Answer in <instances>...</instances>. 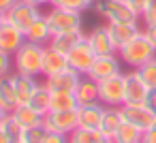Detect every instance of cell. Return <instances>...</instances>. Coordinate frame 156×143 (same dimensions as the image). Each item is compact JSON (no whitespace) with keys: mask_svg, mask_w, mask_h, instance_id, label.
<instances>
[{"mask_svg":"<svg viewBox=\"0 0 156 143\" xmlns=\"http://www.w3.org/2000/svg\"><path fill=\"white\" fill-rule=\"evenodd\" d=\"M43 51H45V45L26 41L13 54V71L20 75L43 77Z\"/></svg>","mask_w":156,"mask_h":143,"instance_id":"6da1fadb","label":"cell"},{"mask_svg":"<svg viewBox=\"0 0 156 143\" xmlns=\"http://www.w3.org/2000/svg\"><path fill=\"white\" fill-rule=\"evenodd\" d=\"M118 56H120V60H122L126 66L139 68V66H143L145 62H150V60L156 58V47L152 45V41H150V39L145 37V32L141 30L130 43H126V45L118 51Z\"/></svg>","mask_w":156,"mask_h":143,"instance_id":"7a4b0ae2","label":"cell"},{"mask_svg":"<svg viewBox=\"0 0 156 143\" xmlns=\"http://www.w3.org/2000/svg\"><path fill=\"white\" fill-rule=\"evenodd\" d=\"M41 15H43L41 7L30 5V2H24V0H17V2L5 13V22L13 24L15 28H20V30L26 34V30H28V28L41 17Z\"/></svg>","mask_w":156,"mask_h":143,"instance_id":"3957f363","label":"cell"},{"mask_svg":"<svg viewBox=\"0 0 156 143\" xmlns=\"http://www.w3.org/2000/svg\"><path fill=\"white\" fill-rule=\"evenodd\" d=\"M51 32H69V30H81V13L79 11H71V9H58V7H49V11L45 13Z\"/></svg>","mask_w":156,"mask_h":143,"instance_id":"277c9868","label":"cell"},{"mask_svg":"<svg viewBox=\"0 0 156 143\" xmlns=\"http://www.w3.org/2000/svg\"><path fill=\"white\" fill-rule=\"evenodd\" d=\"M98 100L105 107H122L124 105V73L98 81Z\"/></svg>","mask_w":156,"mask_h":143,"instance_id":"5b68a950","label":"cell"},{"mask_svg":"<svg viewBox=\"0 0 156 143\" xmlns=\"http://www.w3.org/2000/svg\"><path fill=\"white\" fill-rule=\"evenodd\" d=\"M43 124L47 130L51 132H60V134H71L77 126H79V117H77V109L73 111H49L43 117Z\"/></svg>","mask_w":156,"mask_h":143,"instance_id":"8992f818","label":"cell"},{"mask_svg":"<svg viewBox=\"0 0 156 143\" xmlns=\"http://www.w3.org/2000/svg\"><path fill=\"white\" fill-rule=\"evenodd\" d=\"M120 111H122V117H124V122H128V124H133V126H137L139 130H147V128H152L154 124H156V113L143 103V105H122L120 107Z\"/></svg>","mask_w":156,"mask_h":143,"instance_id":"52a82bcc","label":"cell"},{"mask_svg":"<svg viewBox=\"0 0 156 143\" xmlns=\"http://www.w3.org/2000/svg\"><path fill=\"white\" fill-rule=\"evenodd\" d=\"M150 88L143 83V79L139 77L137 68H133L130 73H124V105H143L147 98Z\"/></svg>","mask_w":156,"mask_h":143,"instance_id":"ba28073f","label":"cell"},{"mask_svg":"<svg viewBox=\"0 0 156 143\" xmlns=\"http://www.w3.org/2000/svg\"><path fill=\"white\" fill-rule=\"evenodd\" d=\"M66 58H69V66L73 71H77L79 75H88L90 68H92V64H94V60H96V54L92 51L88 39H83Z\"/></svg>","mask_w":156,"mask_h":143,"instance_id":"9c48e42d","label":"cell"},{"mask_svg":"<svg viewBox=\"0 0 156 143\" xmlns=\"http://www.w3.org/2000/svg\"><path fill=\"white\" fill-rule=\"evenodd\" d=\"M105 22H115V24H139L141 15L126 2V0H109Z\"/></svg>","mask_w":156,"mask_h":143,"instance_id":"30bf717a","label":"cell"},{"mask_svg":"<svg viewBox=\"0 0 156 143\" xmlns=\"http://www.w3.org/2000/svg\"><path fill=\"white\" fill-rule=\"evenodd\" d=\"M122 73V60L118 54L113 56H101L94 60L88 77H92L94 81H103V79H109V77H115Z\"/></svg>","mask_w":156,"mask_h":143,"instance_id":"8fae6325","label":"cell"},{"mask_svg":"<svg viewBox=\"0 0 156 143\" xmlns=\"http://www.w3.org/2000/svg\"><path fill=\"white\" fill-rule=\"evenodd\" d=\"M86 39H88V43H90L92 51L96 54V58L118 54V49H115V45H113V41H111V37H109V32H107V26H105V24L94 26V28L90 30V34H86Z\"/></svg>","mask_w":156,"mask_h":143,"instance_id":"7c38bea8","label":"cell"},{"mask_svg":"<svg viewBox=\"0 0 156 143\" xmlns=\"http://www.w3.org/2000/svg\"><path fill=\"white\" fill-rule=\"evenodd\" d=\"M83 75H79L77 71H73L71 66L62 73H56V75H49L45 77V85L51 90V92H75L79 81H81Z\"/></svg>","mask_w":156,"mask_h":143,"instance_id":"4fadbf2b","label":"cell"},{"mask_svg":"<svg viewBox=\"0 0 156 143\" xmlns=\"http://www.w3.org/2000/svg\"><path fill=\"white\" fill-rule=\"evenodd\" d=\"M105 26H107V32H109V37H111V41H113V45H115L118 51H120L126 43H130V41L141 32L139 24H115V22H105Z\"/></svg>","mask_w":156,"mask_h":143,"instance_id":"5bb4252c","label":"cell"},{"mask_svg":"<svg viewBox=\"0 0 156 143\" xmlns=\"http://www.w3.org/2000/svg\"><path fill=\"white\" fill-rule=\"evenodd\" d=\"M24 43H26V34L20 28H15L9 22L0 24V49H2V51H7V54L13 56Z\"/></svg>","mask_w":156,"mask_h":143,"instance_id":"9a60e30c","label":"cell"},{"mask_svg":"<svg viewBox=\"0 0 156 143\" xmlns=\"http://www.w3.org/2000/svg\"><path fill=\"white\" fill-rule=\"evenodd\" d=\"M103 113H105V105L103 103H92V105L77 107L79 126L81 128H90V130H98L101 122H103Z\"/></svg>","mask_w":156,"mask_h":143,"instance_id":"2e32d148","label":"cell"},{"mask_svg":"<svg viewBox=\"0 0 156 143\" xmlns=\"http://www.w3.org/2000/svg\"><path fill=\"white\" fill-rule=\"evenodd\" d=\"M86 39V34H83V30H69V32H56L54 37H51V41H49V47H54L56 51H60V54H64V56H69L81 41Z\"/></svg>","mask_w":156,"mask_h":143,"instance_id":"e0dca14e","label":"cell"},{"mask_svg":"<svg viewBox=\"0 0 156 143\" xmlns=\"http://www.w3.org/2000/svg\"><path fill=\"white\" fill-rule=\"evenodd\" d=\"M69 68V58L60 51H56L54 47L45 45V51H43V77H49V75H56V73H62Z\"/></svg>","mask_w":156,"mask_h":143,"instance_id":"ac0fdd59","label":"cell"},{"mask_svg":"<svg viewBox=\"0 0 156 143\" xmlns=\"http://www.w3.org/2000/svg\"><path fill=\"white\" fill-rule=\"evenodd\" d=\"M17 94H15V71L0 77V107H5L9 113L17 107Z\"/></svg>","mask_w":156,"mask_h":143,"instance_id":"d6986e66","label":"cell"},{"mask_svg":"<svg viewBox=\"0 0 156 143\" xmlns=\"http://www.w3.org/2000/svg\"><path fill=\"white\" fill-rule=\"evenodd\" d=\"M51 37H54V32H51V28H49V22H47V17H45V13L26 30V41H30V43H39V45H49V41H51Z\"/></svg>","mask_w":156,"mask_h":143,"instance_id":"ffe728a7","label":"cell"},{"mask_svg":"<svg viewBox=\"0 0 156 143\" xmlns=\"http://www.w3.org/2000/svg\"><path fill=\"white\" fill-rule=\"evenodd\" d=\"M75 96L79 100V107L81 105H92V103H101L98 100V81H94L92 77L83 75L77 90H75Z\"/></svg>","mask_w":156,"mask_h":143,"instance_id":"44dd1931","label":"cell"},{"mask_svg":"<svg viewBox=\"0 0 156 143\" xmlns=\"http://www.w3.org/2000/svg\"><path fill=\"white\" fill-rule=\"evenodd\" d=\"M28 105H30L34 111H39L41 115H47V113L51 111V90L45 85V81L37 85V90L32 92Z\"/></svg>","mask_w":156,"mask_h":143,"instance_id":"7402d4cb","label":"cell"},{"mask_svg":"<svg viewBox=\"0 0 156 143\" xmlns=\"http://www.w3.org/2000/svg\"><path fill=\"white\" fill-rule=\"evenodd\" d=\"M122 122H124V117H122V111H120V107H105V113H103V122H101V132L103 134H107V137H115V132H118V128L122 126Z\"/></svg>","mask_w":156,"mask_h":143,"instance_id":"603a6c76","label":"cell"},{"mask_svg":"<svg viewBox=\"0 0 156 143\" xmlns=\"http://www.w3.org/2000/svg\"><path fill=\"white\" fill-rule=\"evenodd\" d=\"M37 85H39L37 77L15 73V94H17V103H20V105H26V103L30 100L32 92L37 90Z\"/></svg>","mask_w":156,"mask_h":143,"instance_id":"cb8c5ba5","label":"cell"},{"mask_svg":"<svg viewBox=\"0 0 156 143\" xmlns=\"http://www.w3.org/2000/svg\"><path fill=\"white\" fill-rule=\"evenodd\" d=\"M13 117H15L24 128H30V126L43 124V117H45V115H41L39 111H34V109L26 103V105H17V107L13 109Z\"/></svg>","mask_w":156,"mask_h":143,"instance_id":"d4e9b609","label":"cell"},{"mask_svg":"<svg viewBox=\"0 0 156 143\" xmlns=\"http://www.w3.org/2000/svg\"><path fill=\"white\" fill-rule=\"evenodd\" d=\"M79 107L75 92H51V111H73Z\"/></svg>","mask_w":156,"mask_h":143,"instance_id":"484cf974","label":"cell"},{"mask_svg":"<svg viewBox=\"0 0 156 143\" xmlns=\"http://www.w3.org/2000/svg\"><path fill=\"white\" fill-rule=\"evenodd\" d=\"M141 134H143V130H139L137 126H133L128 122H122V126L118 128L113 141L115 143H139L141 141Z\"/></svg>","mask_w":156,"mask_h":143,"instance_id":"4316f807","label":"cell"},{"mask_svg":"<svg viewBox=\"0 0 156 143\" xmlns=\"http://www.w3.org/2000/svg\"><path fill=\"white\" fill-rule=\"evenodd\" d=\"M47 128H45V124H37V126H30V128H24L22 130V141L24 143H43V139L47 137Z\"/></svg>","mask_w":156,"mask_h":143,"instance_id":"83f0119b","label":"cell"},{"mask_svg":"<svg viewBox=\"0 0 156 143\" xmlns=\"http://www.w3.org/2000/svg\"><path fill=\"white\" fill-rule=\"evenodd\" d=\"M96 139H98V130H90L81 126H77L69 134V143H96Z\"/></svg>","mask_w":156,"mask_h":143,"instance_id":"f1b7e54d","label":"cell"},{"mask_svg":"<svg viewBox=\"0 0 156 143\" xmlns=\"http://www.w3.org/2000/svg\"><path fill=\"white\" fill-rule=\"evenodd\" d=\"M137 73H139V77L143 79V83L150 90H156V58L150 60V62H145L143 66H139Z\"/></svg>","mask_w":156,"mask_h":143,"instance_id":"f546056e","label":"cell"},{"mask_svg":"<svg viewBox=\"0 0 156 143\" xmlns=\"http://www.w3.org/2000/svg\"><path fill=\"white\" fill-rule=\"evenodd\" d=\"M0 128L5 130V134L11 139V141H15V139H20L22 137V130H24V126L13 117V113H9L7 117H5V122L0 124Z\"/></svg>","mask_w":156,"mask_h":143,"instance_id":"4dcf8cb0","label":"cell"},{"mask_svg":"<svg viewBox=\"0 0 156 143\" xmlns=\"http://www.w3.org/2000/svg\"><path fill=\"white\" fill-rule=\"evenodd\" d=\"M49 7H58V9H71V11H88L90 5L88 0H49Z\"/></svg>","mask_w":156,"mask_h":143,"instance_id":"1f68e13d","label":"cell"},{"mask_svg":"<svg viewBox=\"0 0 156 143\" xmlns=\"http://www.w3.org/2000/svg\"><path fill=\"white\" fill-rule=\"evenodd\" d=\"M141 22H143V26L156 24V0H147V5L141 11Z\"/></svg>","mask_w":156,"mask_h":143,"instance_id":"d6a6232c","label":"cell"},{"mask_svg":"<svg viewBox=\"0 0 156 143\" xmlns=\"http://www.w3.org/2000/svg\"><path fill=\"white\" fill-rule=\"evenodd\" d=\"M13 73V56L0 49V77Z\"/></svg>","mask_w":156,"mask_h":143,"instance_id":"836d02e7","label":"cell"},{"mask_svg":"<svg viewBox=\"0 0 156 143\" xmlns=\"http://www.w3.org/2000/svg\"><path fill=\"white\" fill-rule=\"evenodd\" d=\"M43 143H69V137L66 134H60V132H47V137L43 139Z\"/></svg>","mask_w":156,"mask_h":143,"instance_id":"e575fe53","label":"cell"},{"mask_svg":"<svg viewBox=\"0 0 156 143\" xmlns=\"http://www.w3.org/2000/svg\"><path fill=\"white\" fill-rule=\"evenodd\" d=\"M139 143H156V124H154L152 128L143 130V134H141V141H139Z\"/></svg>","mask_w":156,"mask_h":143,"instance_id":"d590c367","label":"cell"},{"mask_svg":"<svg viewBox=\"0 0 156 143\" xmlns=\"http://www.w3.org/2000/svg\"><path fill=\"white\" fill-rule=\"evenodd\" d=\"M143 32H145V37L152 41V45L156 47V24H150V26H143Z\"/></svg>","mask_w":156,"mask_h":143,"instance_id":"8d00e7d4","label":"cell"},{"mask_svg":"<svg viewBox=\"0 0 156 143\" xmlns=\"http://www.w3.org/2000/svg\"><path fill=\"white\" fill-rule=\"evenodd\" d=\"M145 105L156 113V90H150L147 92V98H145Z\"/></svg>","mask_w":156,"mask_h":143,"instance_id":"74e56055","label":"cell"},{"mask_svg":"<svg viewBox=\"0 0 156 143\" xmlns=\"http://www.w3.org/2000/svg\"><path fill=\"white\" fill-rule=\"evenodd\" d=\"M126 2H128V5H130V7H133V9H135V11L139 13V15H141L143 7L147 5V0H126Z\"/></svg>","mask_w":156,"mask_h":143,"instance_id":"f35d334b","label":"cell"},{"mask_svg":"<svg viewBox=\"0 0 156 143\" xmlns=\"http://www.w3.org/2000/svg\"><path fill=\"white\" fill-rule=\"evenodd\" d=\"M17 2V0H0V11H2V13H7L13 5Z\"/></svg>","mask_w":156,"mask_h":143,"instance_id":"ab89813d","label":"cell"},{"mask_svg":"<svg viewBox=\"0 0 156 143\" xmlns=\"http://www.w3.org/2000/svg\"><path fill=\"white\" fill-rule=\"evenodd\" d=\"M24 2H30V5H37V7H45V5H49V0H24Z\"/></svg>","mask_w":156,"mask_h":143,"instance_id":"60d3db41","label":"cell"},{"mask_svg":"<svg viewBox=\"0 0 156 143\" xmlns=\"http://www.w3.org/2000/svg\"><path fill=\"white\" fill-rule=\"evenodd\" d=\"M0 143H11V139L5 134V130H2V128H0Z\"/></svg>","mask_w":156,"mask_h":143,"instance_id":"b9f144b4","label":"cell"},{"mask_svg":"<svg viewBox=\"0 0 156 143\" xmlns=\"http://www.w3.org/2000/svg\"><path fill=\"white\" fill-rule=\"evenodd\" d=\"M7 115H9V111H7L5 107H0V124L5 122V117H7Z\"/></svg>","mask_w":156,"mask_h":143,"instance_id":"7bdbcfd3","label":"cell"},{"mask_svg":"<svg viewBox=\"0 0 156 143\" xmlns=\"http://www.w3.org/2000/svg\"><path fill=\"white\" fill-rule=\"evenodd\" d=\"M2 22H5V13H2V11H0V24H2Z\"/></svg>","mask_w":156,"mask_h":143,"instance_id":"ee69618b","label":"cell"},{"mask_svg":"<svg viewBox=\"0 0 156 143\" xmlns=\"http://www.w3.org/2000/svg\"><path fill=\"white\" fill-rule=\"evenodd\" d=\"M11 143H24V141H22V139H15V141H11Z\"/></svg>","mask_w":156,"mask_h":143,"instance_id":"f6af8a7d","label":"cell"},{"mask_svg":"<svg viewBox=\"0 0 156 143\" xmlns=\"http://www.w3.org/2000/svg\"><path fill=\"white\" fill-rule=\"evenodd\" d=\"M94 2H96V0H88V5H90V7H92V5H94Z\"/></svg>","mask_w":156,"mask_h":143,"instance_id":"bcb514c9","label":"cell"}]
</instances>
